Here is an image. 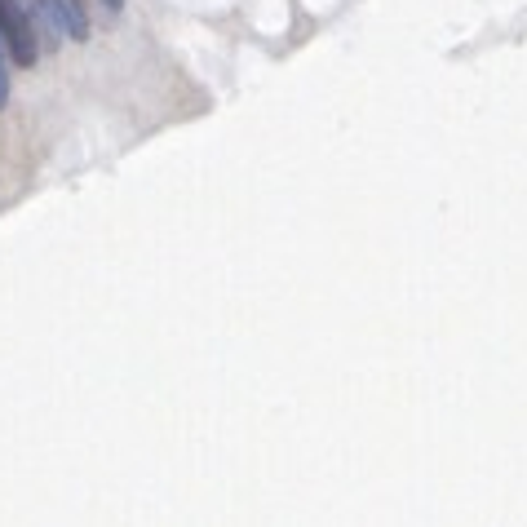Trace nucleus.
<instances>
[{"mask_svg":"<svg viewBox=\"0 0 527 527\" xmlns=\"http://www.w3.org/2000/svg\"><path fill=\"white\" fill-rule=\"evenodd\" d=\"M0 40H5V49H9V62H18V67H36L40 36H36V27H31L23 0H0Z\"/></svg>","mask_w":527,"mask_h":527,"instance_id":"nucleus-1","label":"nucleus"},{"mask_svg":"<svg viewBox=\"0 0 527 527\" xmlns=\"http://www.w3.org/2000/svg\"><path fill=\"white\" fill-rule=\"evenodd\" d=\"M49 5V14H54V23H58V31L67 40H89V14L80 9V0H45Z\"/></svg>","mask_w":527,"mask_h":527,"instance_id":"nucleus-2","label":"nucleus"},{"mask_svg":"<svg viewBox=\"0 0 527 527\" xmlns=\"http://www.w3.org/2000/svg\"><path fill=\"white\" fill-rule=\"evenodd\" d=\"M9 102V49H5V40H0V107Z\"/></svg>","mask_w":527,"mask_h":527,"instance_id":"nucleus-3","label":"nucleus"},{"mask_svg":"<svg viewBox=\"0 0 527 527\" xmlns=\"http://www.w3.org/2000/svg\"><path fill=\"white\" fill-rule=\"evenodd\" d=\"M107 5H111V9H124V0H107Z\"/></svg>","mask_w":527,"mask_h":527,"instance_id":"nucleus-4","label":"nucleus"}]
</instances>
